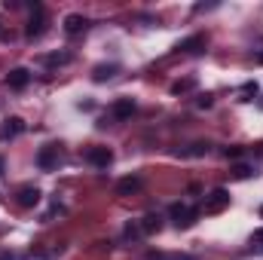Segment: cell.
<instances>
[{
    "instance_id": "1",
    "label": "cell",
    "mask_w": 263,
    "mask_h": 260,
    "mask_svg": "<svg viewBox=\"0 0 263 260\" xmlns=\"http://www.w3.org/2000/svg\"><path fill=\"white\" fill-rule=\"evenodd\" d=\"M168 217L175 220L178 230H190L199 217V208H190V205H184V202H175V205L168 208Z\"/></svg>"
},
{
    "instance_id": "2",
    "label": "cell",
    "mask_w": 263,
    "mask_h": 260,
    "mask_svg": "<svg viewBox=\"0 0 263 260\" xmlns=\"http://www.w3.org/2000/svg\"><path fill=\"white\" fill-rule=\"evenodd\" d=\"M43 34H46V9H43V3H34L31 6V22L25 28V37L28 40H37Z\"/></svg>"
},
{
    "instance_id": "3",
    "label": "cell",
    "mask_w": 263,
    "mask_h": 260,
    "mask_svg": "<svg viewBox=\"0 0 263 260\" xmlns=\"http://www.w3.org/2000/svg\"><path fill=\"white\" fill-rule=\"evenodd\" d=\"M223 208H230V190H223V187L211 190V193L205 196V202H202V211L205 214H220Z\"/></svg>"
},
{
    "instance_id": "4",
    "label": "cell",
    "mask_w": 263,
    "mask_h": 260,
    "mask_svg": "<svg viewBox=\"0 0 263 260\" xmlns=\"http://www.w3.org/2000/svg\"><path fill=\"white\" fill-rule=\"evenodd\" d=\"M59 156H62L59 144H46V147H40V153H37V165H40L43 172H52V169L59 165Z\"/></svg>"
},
{
    "instance_id": "5",
    "label": "cell",
    "mask_w": 263,
    "mask_h": 260,
    "mask_svg": "<svg viewBox=\"0 0 263 260\" xmlns=\"http://www.w3.org/2000/svg\"><path fill=\"white\" fill-rule=\"evenodd\" d=\"M86 159H89L95 169H107V165L114 162V150H110V147H89Z\"/></svg>"
},
{
    "instance_id": "6",
    "label": "cell",
    "mask_w": 263,
    "mask_h": 260,
    "mask_svg": "<svg viewBox=\"0 0 263 260\" xmlns=\"http://www.w3.org/2000/svg\"><path fill=\"white\" fill-rule=\"evenodd\" d=\"M6 83H9V89L22 92V89L31 83V70H28V67H12V70L6 73Z\"/></svg>"
},
{
    "instance_id": "7",
    "label": "cell",
    "mask_w": 263,
    "mask_h": 260,
    "mask_svg": "<svg viewBox=\"0 0 263 260\" xmlns=\"http://www.w3.org/2000/svg\"><path fill=\"white\" fill-rule=\"evenodd\" d=\"M15 202H18L22 208H34V205L40 202V190H37L34 184H25V187H18V193H15Z\"/></svg>"
},
{
    "instance_id": "8",
    "label": "cell",
    "mask_w": 263,
    "mask_h": 260,
    "mask_svg": "<svg viewBox=\"0 0 263 260\" xmlns=\"http://www.w3.org/2000/svg\"><path fill=\"white\" fill-rule=\"evenodd\" d=\"M86 28H89L86 15H80V12H70V15H65V34H70V37H77V34H83Z\"/></svg>"
},
{
    "instance_id": "9",
    "label": "cell",
    "mask_w": 263,
    "mask_h": 260,
    "mask_svg": "<svg viewBox=\"0 0 263 260\" xmlns=\"http://www.w3.org/2000/svg\"><path fill=\"white\" fill-rule=\"evenodd\" d=\"M110 114H114V120H132V114H135V101L132 98H117L114 101V107H110Z\"/></svg>"
},
{
    "instance_id": "10",
    "label": "cell",
    "mask_w": 263,
    "mask_h": 260,
    "mask_svg": "<svg viewBox=\"0 0 263 260\" xmlns=\"http://www.w3.org/2000/svg\"><path fill=\"white\" fill-rule=\"evenodd\" d=\"M22 129H25V120H18V117H6L3 126H0V141H9V138L22 135Z\"/></svg>"
},
{
    "instance_id": "11",
    "label": "cell",
    "mask_w": 263,
    "mask_h": 260,
    "mask_svg": "<svg viewBox=\"0 0 263 260\" xmlns=\"http://www.w3.org/2000/svg\"><path fill=\"white\" fill-rule=\"evenodd\" d=\"M202 49H205V34H193L175 46V52H202Z\"/></svg>"
},
{
    "instance_id": "12",
    "label": "cell",
    "mask_w": 263,
    "mask_h": 260,
    "mask_svg": "<svg viewBox=\"0 0 263 260\" xmlns=\"http://www.w3.org/2000/svg\"><path fill=\"white\" fill-rule=\"evenodd\" d=\"M138 190H141V178H135V175L117 181V196H132V193H138Z\"/></svg>"
},
{
    "instance_id": "13",
    "label": "cell",
    "mask_w": 263,
    "mask_h": 260,
    "mask_svg": "<svg viewBox=\"0 0 263 260\" xmlns=\"http://www.w3.org/2000/svg\"><path fill=\"white\" fill-rule=\"evenodd\" d=\"M138 227H141V233H144V236H153V233H159V230H162V217H159V214H147Z\"/></svg>"
},
{
    "instance_id": "14",
    "label": "cell",
    "mask_w": 263,
    "mask_h": 260,
    "mask_svg": "<svg viewBox=\"0 0 263 260\" xmlns=\"http://www.w3.org/2000/svg\"><path fill=\"white\" fill-rule=\"evenodd\" d=\"M117 70H120V65H98L92 70V80H95V83H104V80L117 77Z\"/></svg>"
},
{
    "instance_id": "15",
    "label": "cell",
    "mask_w": 263,
    "mask_h": 260,
    "mask_svg": "<svg viewBox=\"0 0 263 260\" xmlns=\"http://www.w3.org/2000/svg\"><path fill=\"white\" fill-rule=\"evenodd\" d=\"M208 153V144L205 141H196V144H190L187 150H178V156H205Z\"/></svg>"
},
{
    "instance_id": "16",
    "label": "cell",
    "mask_w": 263,
    "mask_h": 260,
    "mask_svg": "<svg viewBox=\"0 0 263 260\" xmlns=\"http://www.w3.org/2000/svg\"><path fill=\"white\" fill-rule=\"evenodd\" d=\"M254 175V169L251 165H245V162H239V165H233V178H239V181H245V178H251Z\"/></svg>"
},
{
    "instance_id": "17",
    "label": "cell",
    "mask_w": 263,
    "mask_h": 260,
    "mask_svg": "<svg viewBox=\"0 0 263 260\" xmlns=\"http://www.w3.org/2000/svg\"><path fill=\"white\" fill-rule=\"evenodd\" d=\"M193 86H196V80H178V83H172V92L181 95V92H190Z\"/></svg>"
},
{
    "instance_id": "18",
    "label": "cell",
    "mask_w": 263,
    "mask_h": 260,
    "mask_svg": "<svg viewBox=\"0 0 263 260\" xmlns=\"http://www.w3.org/2000/svg\"><path fill=\"white\" fill-rule=\"evenodd\" d=\"M242 153H245V147H239V144H233V147H223V156H227V159H239Z\"/></svg>"
},
{
    "instance_id": "19",
    "label": "cell",
    "mask_w": 263,
    "mask_h": 260,
    "mask_svg": "<svg viewBox=\"0 0 263 260\" xmlns=\"http://www.w3.org/2000/svg\"><path fill=\"white\" fill-rule=\"evenodd\" d=\"M67 62H70L67 52H59V55H49V59H46V65H67Z\"/></svg>"
},
{
    "instance_id": "20",
    "label": "cell",
    "mask_w": 263,
    "mask_h": 260,
    "mask_svg": "<svg viewBox=\"0 0 263 260\" xmlns=\"http://www.w3.org/2000/svg\"><path fill=\"white\" fill-rule=\"evenodd\" d=\"M251 245L263 251V227H260V230H254V236H251Z\"/></svg>"
},
{
    "instance_id": "21",
    "label": "cell",
    "mask_w": 263,
    "mask_h": 260,
    "mask_svg": "<svg viewBox=\"0 0 263 260\" xmlns=\"http://www.w3.org/2000/svg\"><path fill=\"white\" fill-rule=\"evenodd\" d=\"M242 92H245V95H257V83H245Z\"/></svg>"
},
{
    "instance_id": "22",
    "label": "cell",
    "mask_w": 263,
    "mask_h": 260,
    "mask_svg": "<svg viewBox=\"0 0 263 260\" xmlns=\"http://www.w3.org/2000/svg\"><path fill=\"white\" fill-rule=\"evenodd\" d=\"M0 260H15V257H12V254H3V257H0Z\"/></svg>"
},
{
    "instance_id": "23",
    "label": "cell",
    "mask_w": 263,
    "mask_h": 260,
    "mask_svg": "<svg viewBox=\"0 0 263 260\" xmlns=\"http://www.w3.org/2000/svg\"><path fill=\"white\" fill-rule=\"evenodd\" d=\"M257 62H260V65H263V49H260V52H257Z\"/></svg>"
},
{
    "instance_id": "24",
    "label": "cell",
    "mask_w": 263,
    "mask_h": 260,
    "mask_svg": "<svg viewBox=\"0 0 263 260\" xmlns=\"http://www.w3.org/2000/svg\"><path fill=\"white\" fill-rule=\"evenodd\" d=\"M3 165H6V162H3V156H0V175H3Z\"/></svg>"
},
{
    "instance_id": "25",
    "label": "cell",
    "mask_w": 263,
    "mask_h": 260,
    "mask_svg": "<svg viewBox=\"0 0 263 260\" xmlns=\"http://www.w3.org/2000/svg\"><path fill=\"white\" fill-rule=\"evenodd\" d=\"M260 214H263V208H260Z\"/></svg>"
},
{
    "instance_id": "26",
    "label": "cell",
    "mask_w": 263,
    "mask_h": 260,
    "mask_svg": "<svg viewBox=\"0 0 263 260\" xmlns=\"http://www.w3.org/2000/svg\"><path fill=\"white\" fill-rule=\"evenodd\" d=\"M0 34H3V31H0Z\"/></svg>"
}]
</instances>
